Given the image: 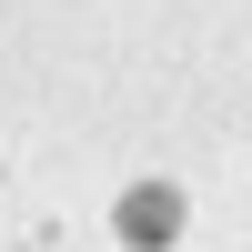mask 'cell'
Listing matches in <instances>:
<instances>
[{
	"label": "cell",
	"mask_w": 252,
	"mask_h": 252,
	"mask_svg": "<svg viewBox=\"0 0 252 252\" xmlns=\"http://www.w3.org/2000/svg\"><path fill=\"white\" fill-rule=\"evenodd\" d=\"M111 222H121L131 252H161V242H182V192H172V182H131Z\"/></svg>",
	"instance_id": "1"
}]
</instances>
